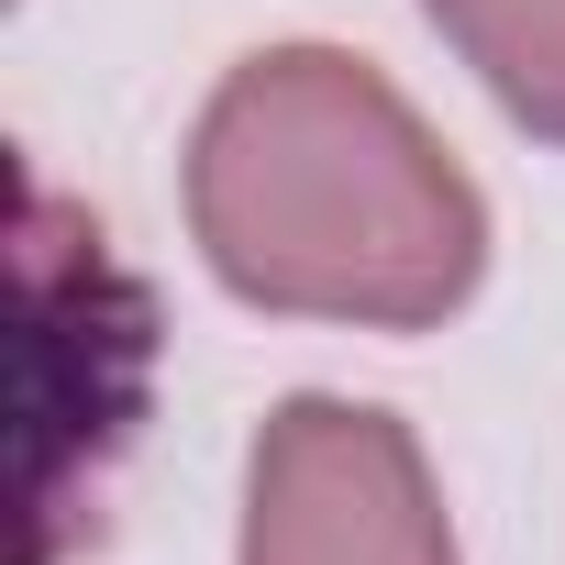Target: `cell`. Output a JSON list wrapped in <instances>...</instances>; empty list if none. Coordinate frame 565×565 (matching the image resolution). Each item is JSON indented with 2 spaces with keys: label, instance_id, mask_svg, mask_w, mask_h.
Listing matches in <instances>:
<instances>
[{
  "label": "cell",
  "instance_id": "obj_2",
  "mask_svg": "<svg viewBox=\"0 0 565 565\" xmlns=\"http://www.w3.org/2000/svg\"><path fill=\"white\" fill-rule=\"evenodd\" d=\"M233 565H455V521L411 422L322 388L277 399L244 455Z\"/></svg>",
  "mask_w": 565,
  "mask_h": 565
},
{
  "label": "cell",
  "instance_id": "obj_1",
  "mask_svg": "<svg viewBox=\"0 0 565 565\" xmlns=\"http://www.w3.org/2000/svg\"><path fill=\"white\" fill-rule=\"evenodd\" d=\"M189 244L244 311L433 333L488 277V200L344 45H255L189 122Z\"/></svg>",
  "mask_w": 565,
  "mask_h": 565
},
{
  "label": "cell",
  "instance_id": "obj_3",
  "mask_svg": "<svg viewBox=\"0 0 565 565\" xmlns=\"http://www.w3.org/2000/svg\"><path fill=\"white\" fill-rule=\"evenodd\" d=\"M422 12L521 134L565 145V0H422Z\"/></svg>",
  "mask_w": 565,
  "mask_h": 565
}]
</instances>
